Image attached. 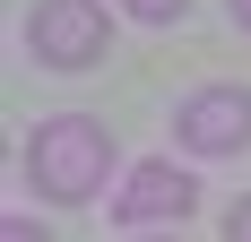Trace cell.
I'll return each mask as SVG.
<instances>
[{"label":"cell","mask_w":251,"mask_h":242,"mask_svg":"<svg viewBox=\"0 0 251 242\" xmlns=\"http://www.w3.org/2000/svg\"><path fill=\"white\" fill-rule=\"evenodd\" d=\"M104 165H113V139H104V121H87V113H52V121H35V139H26V182L44 199H61V208L96 199Z\"/></svg>","instance_id":"1"},{"label":"cell","mask_w":251,"mask_h":242,"mask_svg":"<svg viewBox=\"0 0 251 242\" xmlns=\"http://www.w3.org/2000/svg\"><path fill=\"white\" fill-rule=\"evenodd\" d=\"M104 0H35L26 9V52L44 61V70H87L104 61Z\"/></svg>","instance_id":"2"},{"label":"cell","mask_w":251,"mask_h":242,"mask_svg":"<svg viewBox=\"0 0 251 242\" xmlns=\"http://www.w3.org/2000/svg\"><path fill=\"white\" fill-rule=\"evenodd\" d=\"M174 139L191 156H243L251 147V87H200L174 104Z\"/></svg>","instance_id":"3"},{"label":"cell","mask_w":251,"mask_h":242,"mask_svg":"<svg viewBox=\"0 0 251 242\" xmlns=\"http://www.w3.org/2000/svg\"><path fill=\"white\" fill-rule=\"evenodd\" d=\"M191 208H200V173L191 165H139L113 191V217L122 225H182Z\"/></svg>","instance_id":"4"},{"label":"cell","mask_w":251,"mask_h":242,"mask_svg":"<svg viewBox=\"0 0 251 242\" xmlns=\"http://www.w3.org/2000/svg\"><path fill=\"white\" fill-rule=\"evenodd\" d=\"M122 9H130V18H148V26H174L191 0H122Z\"/></svg>","instance_id":"5"},{"label":"cell","mask_w":251,"mask_h":242,"mask_svg":"<svg viewBox=\"0 0 251 242\" xmlns=\"http://www.w3.org/2000/svg\"><path fill=\"white\" fill-rule=\"evenodd\" d=\"M0 242H52V234H44L35 217H0Z\"/></svg>","instance_id":"6"},{"label":"cell","mask_w":251,"mask_h":242,"mask_svg":"<svg viewBox=\"0 0 251 242\" xmlns=\"http://www.w3.org/2000/svg\"><path fill=\"white\" fill-rule=\"evenodd\" d=\"M226 242H251V199H243V208L226 217Z\"/></svg>","instance_id":"7"},{"label":"cell","mask_w":251,"mask_h":242,"mask_svg":"<svg viewBox=\"0 0 251 242\" xmlns=\"http://www.w3.org/2000/svg\"><path fill=\"white\" fill-rule=\"evenodd\" d=\"M226 18H234V26H243V35H251V0H226Z\"/></svg>","instance_id":"8"},{"label":"cell","mask_w":251,"mask_h":242,"mask_svg":"<svg viewBox=\"0 0 251 242\" xmlns=\"http://www.w3.org/2000/svg\"><path fill=\"white\" fill-rule=\"evenodd\" d=\"M139 242H165V234H139Z\"/></svg>","instance_id":"9"}]
</instances>
